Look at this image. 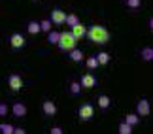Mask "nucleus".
I'll return each mask as SVG.
<instances>
[{"label": "nucleus", "mask_w": 153, "mask_h": 134, "mask_svg": "<svg viewBox=\"0 0 153 134\" xmlns=\"http://www.w3.org/2000/svg\"><path fill=\"white\" fill-rule=\"evenodd\" d=\"M11 113H13V117H17V119L25 117L27 115V106L23 102H15L13 106H11Z\"/></svg>", "instance_id": "nucleus-10"}, {"label": "nucleus", "mask_w": 153, "mask_h": 134, "mask_svg": "<svg viewBox=\"0 0 153 134\" xmlns=\"http://www.w3.org/2000/svg\"><path fill=\"white\" fill-rule=\"evenodd\" d=\"M85 36L97 45H106L110 42V32H108V28L102 27V25H93L89 30H87Z\"/></svg>", "instance_id": "nucleus-1"}, {"label": "nucleus", "mask_w": 153, "mask_h": 134, "mask_svg": "<svg viewBox=\"0 0 153 134\" xmlns=\"http://www.w3.org/2000/svg\"><path fill=\"white\" fill-rule=\"evenodd\" d=\"M149 113H151L149 100H146V98L138 100V104H136V115H138V117H148Z\"/></svg>", "instance_id": "nucleus-5"}, {"label": "nucleus", "mask_w": 153, "mask_h": 134, "mask_svg": "<svg viewBox=\"0 0 153 134\" xmlns=\"http://www.w3.org/2000/svg\"><path fill=\"white\" fill-rule=\"evenodd\" d=\"M49 132H51V134H62V129H61V127H51Z\"/></svg>", "instance_id": "nucleus-27"}, {"label": "nucleus", "mask_w": 153, "mask_h": 134, "mask_svg": "<svg viewBox=\"0 0 153 134\" xmlns=\"http://www.w3.org/2000/svg\"><path fill=\"white\" fill-rule=\"evenodd\" d=\"M8 85H10V89L13 91V93H17V91H21L23 89V78L19 74H10L8 76Z\"/></svg>", "instance_id": "nucleus-4"}, {"label": "nucleus", "mask_w": 153, "mask_h": 134, "mask_svg": "<svg viewBox=\"0 0 153 134\" xmlns=\"http://www.w3.org/2000/svg\"><path fill=\"white\" fill-rule=\"evenodd\" d=\"M10 45L13 49H23L27 45V40H25V36H23V34H19V32H13L10 36Z\"/></svg>", "instance_id": "nucleus-6"}, {"label": "nucleus", "mask_w": 153, "mask_h": 134, "mask_svg": "<svg viewBox=\"0 0 153 134\" xmlns=\"http://www.w3.org/2000/svg\"><path fill=\"white\" fill-rule=\"evenodd\" d=\"M57 45H59V49H61V51L68 53L70 49H74L76 45H78V40H76V38L72 36V32H59Z\"/></svg>", "instance_id": "nucleus-2"}, {"label": "nucleus", "mask_w": 153, "mask_h": 134, "mask_svg": "<svg viewBox=\"0 0 153 134\" xmlns=\"http://www.w3.org/2000/svg\"><path fill=\"white\" fill-rule=\"evenodd\" d=\"M117 130H119V134H131V132H132V127L128 125V123H125V121H123V123L119 125V129H117Z\"/></svg>", "instance_id": "nucleus-23"}, {"label": "nucleus", "mask_w": 153, "mask_h": 134, "mask_svg": "<svg viewBox=\"0 0 153 134\" xmlns=\"http://www.w3.org/2000/svg\"><path fill=\"white\" fill-rule=\"evenodd\" d=\"M76 23H79V17L76 15V13H66V17H64V25H68V27H74Z\"/></svg>", "instance_id": "nucleus-15"}, {"label": "nucleus", "mask_w": 153, "mask_h": 134, "mask_svg": "<svg viewBox=\"0 0 153 134\" xmlns=\"http://www.w3.org/2000/svg\"><path fill=\"white\" fill-rule=\"evenodd\" d=\"M64 17H66V13H64L62 10H59V8H55V10H51V23L53 25H64Z\"/></svg>", "instance_id": "nucleus-9"}, {"label": "nucleus", "mask_w": 153, "mask_h": 134, "mask_svg": "<svg viewBox=\"0 0 153 134\" xmlns=\"http://www.w3.org/2000/svg\"><path fill=\"white\" fill-rule=\"evenodd\" d=\"M53 28V23L51 19H44V21H40V30H44V32H49Z\"/></svg>", "instance_id": "nucleus-20"}, {"label": "nucleus", "mask_w": 153, "mask_h": 134, "mask_svg": "<svg viewBox=\"0 0 153 134\" xmlns=\"http://www.w3.org/2000/svg\"><path fill=\"white\" fill-rule=\"evenodd\" d=\"M0 132H2V134H13V125H10V123H0Z\"/></svg>", "instance_id": "nucleus-22"}, {"label": "nucleus", "mask_w": 153, "mask_h": 134, "mask_svg": "<svg viewBox=\"0 0 153 134\" xmlns=\"http://www.w3.org/2000/svg\"><path fill=\"white\" fill-rule=\"evenodd\" d=\"M79 85H81V89H93L97 85V78L93 74H83L79 79Z\"/></svg>", "instance_id": "nucleus-7"}, {"label": "nucleus", "mask_w": 153, "mask_h": 134, "mask_svg": "<svg viewBox=\"0 0 153 134\" xmlns=\"http://www.w3.org/2000/svg\"><path fill=\"white\" fill-rule=\"evenodd\" d=\"M140 55H142V61H146V62L153 61V47H144Z\"/></svg>", "instance_id": "nucleus-18"}, {"label": "nucleus", "mask_w": 153, "mask_h": 134, "mask_svg": "<svg viewBox=\"0 0 153 134\" xmlns=\"http://www.w3.org/2000/svg\"><path fill=\"white\" fill-rule=\"evenodd\" d=\"M95 57H97V61H98V66H106L110 62V53H106V51H102V53H98Z\"/></svg>", "instance_id": "nucleus-14"}, {"label": "nucleus", "mask_w": 153, "mask_h": 134, "mask_svg": "<svg viewBox=\"0 0 153 134\" xmlns=\"http://www.w3.org/2000/svg\"><path fill=\"white\" fill-rule=\"evenodd\" d=\"M8 115V104L0 102V117H6Z\"/></svg>", "instance_id": "nucleus-26"}, {"label": "nucleus", "mask_w": 153, "mask_h": 134, "mask_svg": "<svg viewBox=\"0 0 153 134\" xmlns=\"http://www.w3.org/2000/svg\"><path fill=\"white\" fill-rule=\"evenodd\" d=\"M42 110H44V113L48 115V117H53V115L57 113V106H55V102H53V100H44Z\"/></svg>", "instance_id": "nucleus-11"}, {"label": "nucleus", "mask_w": 153, "mask_h": 134, "mask_svg": "<svg viewBox=\"0 0 153 134\" xmlns=\"http://www.w3.org/2000/svg\"><path fill=\"white\" fill-rule=\"evenodd\" d=\"M93 115H95V108H93V104H81V106H79V110H78L79 121H91Z\"/></svg>", "instance_id": "nucleus-3"}, {"label": "nucleus", "mask_w": 153, "mask_h": 134, "mask_svg": "<svg viewBox=\"0 0 153 134\" xmlns=\"http://www.w3.org/2000/svg\"><path fill=\"white\" fill-rule=\"evenodd\" d=\"M57 40H59V32H55V30L51 28V30L48 32V42H49V44H57Z\"/></svg>", "instance_id": "nucleus-24"}, {"label": "nucleus", "mask_w": 153, "mask_h": 134, "mask_svg": "<svg viewBox=\"0 0 153 134\" xmlns=\"http://www.w3.org/2000/svg\"><path fill=\"white\" fill-rule=\"evenodd\" d=\"M70 28H72V30H70V32H72V36L78 40V42H79V40H83V36L87 34V28H85L83 23H76V25L70 27Z\"/></svg>", "instance_id": "nucleus-8"}, {"label": "nucleus", "mask_w": 153, "mask_h": 134, "mask_svg": "<svg viewBox=\"0 0 153 134\" xmlns=\"http://www.w3.org/2000/svg\"><path fill=\"white\" fill-rule=\"evenodd\" d=\"M97 100H98V108H100V110H108V108H110V104H111V100H110V96H108V95H100V96L97 98Z\"/></svg>", "instance_id": "nucleus-13"}, {"label": "nucleus", "mask_w": 153, "mask_h": 134, "mask_svg": "<svg viewBox=\"0 0 153 134\" xmlns=\"http://www.w3.org/2000/svg\"><path fill=\"white\" fill-rule=\"evenodd\" d=\"M68 57H70L74 62H81V61H83V51L78 49V47H74V49L68 51Z\"/></svg>", "instance_id": "nucleus-12"}, {"label": "nucleus", "mask_w": 153, "mask_h": 134, "mask_svg": "<svg viewBox=\"0 0 153 134\" xmlns=\"http://www.w3.org/2000/svg\"><path fill=\"white\" fill-rule=\"evenodd\" d=\"M140 4H142V0H127L128 10H136V8H140Z\"/></svg>", "instance_id": "nucleus-25"}, {"label": "nucleus", "mask_w": 153, "mask_h": 134, "mask_svg": "<svg viewBox=\"0 0 153 134\" xmlns=\"http://www.w3.org/2000/svg\"><path fill=\"white\" fill-rule=\"evenodd\" d=\"M68 89H70V95H72V96H78L79 93H81V85H79V81H72V83L68 85Z\"/></svg>", "instance_id": "nucleus-16"}, {"label": "nucleus", "mask_w": 153, "mask_h": 134, "mask_svg": "<svg viewBox=\"0 0 153 134\" xmlns=\"http://www.w3.org/2000/svg\"><path fill=\"white\" fill-rule=\"evenodd\" d=\"M27 30H28V34H32V36H34V34H38L40 32V23L38 21H30L27 25Z\"/></svg>", "instance_id": "nucleus-17"}, {"label": "nucleus", "mask_w": 153, "mask_h": 134, "mask_svg": "<svg viewBox=\"0 0 153 134\" xmlns=\"http://www.w3.org/2000/svg\"><path fill=\"white\" fill-rule=\"evenodd\" d=\"M27 130L23 129V127H13V134H25Z\"/></svg>", "instance_id": "nucleus-28"}, {"label": "nucleus", "mask_w": 153, "mask_h": 134, "mask_svg": "<svg viewBox=\"0 0 153 134\" xmlns=\"http://www.w3.org/2000/svg\"><path fill=\"white\" fill-rule=\"evenodd\" d=\"M125 123H128L131 127H134V125H138L140 123V117L136 113H127V117H125Z\"/></svg>", "instance_id": "nucleus-19"}, {"label": "nucleus", "mask_w": 153, "mask_h": 134, "mask_svg": "<svg viewBox=\"0 0 153 134\" xmlns=\"http://www.w3.org/2000/svg\"><path fill=\"white\" fill-rule=\"evenodd\" d=\"M85 64L89 70H97L98 68V61H97V57H89V59L85 61Z\"/></svg>", "instance_id": "nucleus-21"}]
</instances>
